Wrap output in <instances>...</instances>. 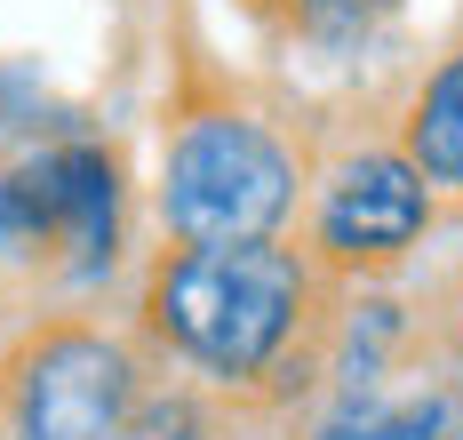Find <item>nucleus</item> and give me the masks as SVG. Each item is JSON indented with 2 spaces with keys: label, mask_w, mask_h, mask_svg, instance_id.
Segmentation results:
<instances>
[{
  "label": "nucleus",
  "mask_w": 463,
  "mask_h": 440,
  "mask_svg": "<svg viewBox=\"0 0 463 440\" xmlns=\"http://www.w3.org/2000/svg\"><path fill=\"white\" fill-rule=\"evenodd\" d=\"M400 152L431 200H463V49H448L400 112Z\"/></svg>",
  "instance_id": "423d86ee"
},
{
  "label": "nucleus",
  "mask_w": 463,
  "mask_h": 440,
  "mask_svg": "<svg viewBox=\"0 0 463 440\" xmlns=\"http://www.w3.org/2000/svg\"><path fill=\"white\" fill-rule=\"evenodd\" d=\"M431 185L408 168L400 145H360L344 152L312 185V264L352 281V273H392L408 264V248L431 233Z\"/></svg>",
  "instance_id": "20e7f679"
},
{
  "label": "nucleus",
  "mask_w": 463,
  "mask_h": 440,
  "mask_svg": "<svg viewBox=\"0 0 463 440\" xmlns=\"http://www.w3.org/2000/svg\"><path fill=\"white\" fill-rule=\"evenodd\" d=\"M400 16V0H288V24L312 49H360Z\"/></svg>",
  "instance_id": "0eeeda50"
},
{
  "label": "nucleus",
  "mask_w": 463,
  "mask_h": 440,
  "mask_svg": "<svg viewBox=\"0 0 463 440\" xmlns=\"http://www.w3.org/2000/svg\"><path fill=\"white\" fill-rule=\"evenodd\" d=\"M144 368L96 320H41L0 352V440H137Z\"/></svg>",
  "instance_id": "7ed1b4c3"
},
{
  "label": "nucleus",
  "mask_w": 463,
  "mask_h": 440,
  "mask_svg": "<svg viewBox=\"0 0 463 440\" xmlns=\"http://www.w3.org/2000/svg\"><path fill=\"white\" fill-rule=\"evenodd\" d=\"M48 208H56V264L64 273H112V256L128 241V185H120V152L112 145H56L41 152Z\"/></svg>",
  "instance_id": "39448f33"
},
{
  "label": "nucleus",
  "mask_w": 463,
  "mask_h": 440,
  "mask_svg": "<svg viewBox=\"0 0 463 440\" xmlns=\"http://www.w3.org/2000/svg\"><path fill=\"white\" fill-rule=\"evenodd\" d=\"M296 200V152L240 104H192L160 145V225L176 241H279Z\"/></svg>",
  "instance_id": "f03ea898"
},
{
  "label": "nucleus",
  "mask_w": 463,
  "mask_h": 440,
  "mask_svg": "<svg viewBox=\"0 0 463 440\" xmlns=\"http://www.w3.org/2000/svg\"><path fill=\"white\" fill-rule=\"evenodd\" d=\"M144 337L224 392H304L327 337V273L288 241H176L144 264Z\"/></svg>",
  "instance_id": "f257e3e1"
},
{
  "label": "nucleus",
  "mask_w": 463,
  "mask_h": 440,
  "mask_svg": "<svg viewBox=\"0 0 463 440\" xmlns=\"http://www.w3.org/2000/svg\"><path fill=\"white\" fill-rule=\"evenodd\" d=\"M439 425H448L439 400H408V408H383V416H352L327 440H439Z\"/></svg>",
  "instance_id": "6e6552de"
}]
</instances>
